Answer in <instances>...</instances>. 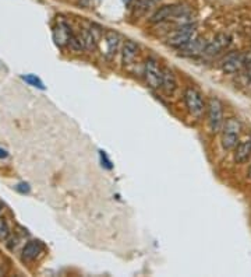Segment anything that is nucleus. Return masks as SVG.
Returning <instances> with one entry per match:
<instances>
[{
    "label": "nucleus",
    "instance_id": "nucleus-20",
    "mask_svg": "<svg viewBox=\"0 0 251 277\" xmlns=\"http://www.w3.org/2000/svg\"><path fill=\"white\" fill-rule=\"evenodd\" d=\"M21 78L24 81H27L28 84H31L32 87H36V88H41V90H45V85L42 83L39 78L34 76V74H25V76H21Z\"/></svg>",
    "mask_w": 251,
    "mask_h": 277
},
{
    "label": "nucleus",
    "instance_id": "nucleus-21",
    "mask_svg": "<svg viewBox=\"0 0 251 277\" xmlns=\"http://www.w3.org/2000/svg\"><path fill=\"white\" fill-rule=\"evenodd\" d=\"M15 189H17V191H18V192H20V193H28V192H29V191H31L29 185L24 184V182H22V184L17 185V186H15Z\"/></svg>",
    "mask_w": 251,
    "mask_h": 277
},
{
    "label": "nucleus",
    "instance_id": "nucleus-13",
    "mask_svg": "<svg viewBox=\"0 0 251 277\" xmlns=\"http://www.w3.org/2000/svg\"><path fill=\"white\" fill-rule=\"evenodd\" d=\"M251 157V140L247 139L244 142L239 143L235 147V161L237 164H244L246 161H249V158Z\"/></svg>",
    "mask_w": 251,
    "mask_h": 277
},
{
    "label": "nucleus",
    "instance_id": "nucleus-4",
    "mask_svg": "<svg viewBox=\"0 0 251 277\" xmlns=\"http://www.w3.org/2000/svg\"><path fill=\"white\" fill-rule=\"evenodd\" d=\"M184 102L187 107L188 112L195 116V118H201L204 112H207V104L204 101L202 94L198 90H195L193 87H187L184 90Z\"/></svg>",
    "mask_w": 251,
    "mask_h": 277
},
{
    "label": "nucleus",
    "instance_id": "nucleus-16",
    "mask_svg": "<svg viewBox=\"0 0 251 277\" xmlns=\"http://www.w3.org/2000/svg\"><path fill=\"white\" fill-rule=\"evenodd\" d=\"M153 4V0H137L135 1V6L132 8V17H141V15H144L149 10V8L152 7Z\"/></svg>",
    "mask_w": 251,
    "mask_h": 277
},
{
    "label": "nucleus",
    "instance_id": "nucleus-28",
    "mask_svg": "<svg viewBox=\"0 0 251 277\" xmlns=\"http://www.w3.org/2000/svg\"><path fill=\"white\" fill-rule=\"evenodd\" d=\"M0 275H1V268H0Z\"/></svg>",
    "mask_w": 251,
    "mask_h": 277
},
{
    "label": "nucleus",
    "instance_id": "nucleus-8",
    "mask_svg": "<svg viewBox=\"0 0 251 277\" xmlns=\"http://www.w3.org/2000/svg\"><path fill=\"white\" fill-rule=\"evenodd\" d=\"M230 45V36L228 34H218V35L209 41L205 46V50H204V55H208V56H215V55H219L223 49H226Z\"/></svg>",
    "mask_w": 251,
    "mask_h": 277
},
{
    "label": "nucleus",
    "instance_id": "nucleus-24",
    "mask_svg": "<svg viewBox=\"0 0 251 277\" xmlns=\"http://www.w3.org/2000/svg\"><path fill=\"white\" fill-rule=\"evenodd\" d=\"M247 179H250L251 181V164L249 165V170H247Z\"/></svg>",
    "mask_w": 251,
    "mask_h": 277
},
{
    "label": "nucleus",
    "instance_id": "nucleus-26",
    "mask_svg": "<svg viewBox=\"0 0 251 277\" xmlns=\"http://www.w3.org/2000/svg\"><path fill=\"white\" fill-rule=\"evenodd\" d=\"M130 1H131V0H126V3H127V4H128V3H130Z\"/></svg>",
    "mask_w": 251,
    "mask_h": 277
},
{
    "label": "nucleus",
    "instance_id": "nucleus-25",
    "mask_svg": "<svg viewBox=\"0 0 251 277\" xmlns=\"http://www.w3.org/2000/svg\"><path fill=\"white\" fill-rule=\"evenodd\" d=\"M249 76H250V78H251V67H249Z\"/></svg>",
    "mask_w": 251,
    "mask_h": 277
},
{
    "label": "nucleus",
    "instance_id": "nucleus-6",
    "mask_svg": "<svg viewBox=\"0 0 251 277\" xmlns=\"http://www.w3.org/2000/svg\"><path fill=\"white\" fill-rule=\"evenodd\" d=\"M145 83L151 88H160V81H162V67L158 63L156 59L148 57L144 63V70H142Z\"/></svg>",
    "mask_w": 251,
    "mask_h": 277
},
{
    "label": "nucleus",
    "instance_id": "nucleus-18",
    "mask_svg": "<svg viewBox=\"0 0 251 277\" xmlns=\"http://www.w3.org/2000/svg\"><path fill=\"white\" fill-rule=\"evenodd\" d=\"M67 45H69V48L73 52H76V53H83L84 50H85V46H84V42H83V38L81 36H77L76 34H70L69 39H67Z\"/></svg>",
    "mask_w": 251,
    "mask_h": 277
},
{
    "label": "nucleus",
    "instance_id": "nucleus-15",
    "mask_svg": "<svg viewBox=\"0 0 251 277\" xmlns=\"http://www.w3.org/2000/svg\"><path fill=\"white\" fill-rule=\"evenodd\" d=\"M70 34H71V28L67 25V22H59L57 27L53 31V36H55L56 43L59 45H63V43H67V39H69Z\"/></svg>",
    "mask_w": 251,
    "mask_h": 277
},
{
    "label": "nucleus",
    "instance_id": "nucleus-9",
    "mask_svg": "<svg viewBox=\"0 0 251 277\" xmlns=\"http://www.w3.org/2000/svg\"><path fill=\"white\" fill-rule=\"evenodd\" d=\"M207 43L208 42H207L204 38L195 36L191 42H188L186 46H183V48H181V55H183V56H188V57L198 56V55L204 53Z\"/></svg>",
    "mask_w": 251,
    "mask_h": 277
},
{
    "label": "nucleus",
    "instance_id": "nucleus-11",
    "mask_svg": "<svg viewBox=\"0 0 251 277\" xmlns=\"http://www.w3.org/2000/svg\"><path fill=\"white\" fill-rule=\"evenodd\" d=\"M105 45H106V50H105V55L106 57H112L116 55V52L119 49V45H120V35H119L118 32H115V31H111V29H108L106 32H105Z\"/></svg>",
    "mask_w": 251,
    "mask_h": 277
},
{
    "label": "nucleus",
    "instance_id": "nucleus-17",
    "mask_svg": "<svg viewBox=\"0 0 251 277\" xmlns=\"http://www.w3.org/2000/svg\"><path fill=\"white\" fill-rule=\"evenodd\" d=\"M81 38H83L84 46H85V49L87 50H94L98 46V43H99V41L95 38V35H94V32L91 31V28L83 29Z\"/></svg>",
    "mask_w": 251,
    "mask_h": 277
},
{
    "label": "nucleus",
    "instance_id": "nucleus-27",
    "mask_svg": "<svg viewBox=\"0 0 251 277\" xmlns=\"http://www.w3.org/2000/svg\"><path fill=\"white\" fill-rule=\"evenodd\" d=\"M158 1H159V0H153V3H155V4H156V3H158Z\"/></svg>",
    "mask_w": 251,
    "mask_h": 277
},
{
    "label": "nucleus",
    "instance_id": "nucleus-12",
    "mask_svg": "<svg viewBox=\"0 0 251 277\" xmlns=\"http://www.w3.org/2000/svg\"><path fill=\"white\" fill-rule=\"evenodd\" d=\"M138 50H139V46L138 43L134 42L131 39H128V41H126L125 45H123V48H122V62L123 64H130L137 57L138 55Z\"/></svg>",
    "mask_w": 251,
    "mask_h": 277
},
{
    "label": "nucleus",
    "instance_id": "nucleus-2",
    "mask_svg": "<svg viewBox=\"0 0 251 277\" xmlns=\"http://www.w3.org/2000/svg\"><path fill=\"white\" fill-rule=\"evenodd\" d=\"M240 130H242V125L237 118L230 116L223 122V126L221 129V143L226 151L235 150V147L239 144Z\"/></svg>",
    "mask_w": 251,
    "mask_h": 277
},
{
    "label": "nucleus",
    "instance_id": "nucleus-5",
    "mask_svg": "<svg viewBox=\"0 0 251 277\" xmlns=\"http://www.w3.org/2000/svg\"><path fill=\"white\" fill-rule=\"evenodd\" d=\"M190 10L183 4H166L159 7L149 18L151 24H158V22L166 21V20H173L176 17H181V15L188 14Z\"/></svg>",
    "mask_w": 251,
    "mask_h": 277
},
{
    "label": "nucleus",
    "instance_id": "nucleus-10",
    "mask_svg": "<svg viewBox=\"0 0 251 277\" xmlns=\"http://www.w3.org/2000/svg\"><path fill=\"white\" fill-rule=\"evenodd\" d=\"M160 88L165 94L172 95L177 90V80L174 73L169 67H162V81H160Z\"/></svg>",
    "mask_w": 251,
    "mask_h": 277
},
{
    "label": "nucleus",
    "instance_id": "nucleus-22",
    "mask_svg": "<svg viewBox=\"0 0 251 277\" xmlns=\"http://www.w3.org/2000/svg\"><path fill=\"white\" fill-rule=\"evenodd\" d=\"M101 158H102V163H105V167L108 168V170H112L113 168V165H112L111 160L106 157V154H105V151H101Z\"/></svg>",
    "mask_w": 251,
    "mask_h": 277
},
{
    "label": "nucleus",
    "instance_id": "nucleus-3",
    "mask_svg": "<svg viewBox=\"0 0 251 277\" xmlns=\"http://www.w3.org/2000/svg\"><path fill=\"white\" fill-rule=\"evenodd\" d=\"M207 118L211 133H219L223 126V105L216 97H211L207 102Z\"/></svg>",
    "mask_w": 251,
    "mask_h": 277
},
{
    "label": "nucleus",
    "instance_id": "nucleus-23",
    "mask_svg": "<svg viewBox=\"0 0 251 277\" xmlns=\"http://www.w3.org/2000/svg\"><path fill=\"white\" fill-rule=\"evenodd\" d=\"M7 156H8V153H7V150L0 149V160H3V158H6Z\"/></svg>",
    "mask_w": 251,
    "mask_h": 277
},
{
    "label": "nucleus",
    "instance_id": "nucleus-14",
    "mask_svg": "<svg viewBox=\"0 0 251 277\" xmlns=\"http://www.w3.org/2000/svg\"><path fill=\"white\" fill-rule=\"evenodd\" d=\"M42 252V244L39 241H29L22 249V261L31 262Z\"/></svg>",
    "mask_w": 251,
    "mask_h": 277
},
{
    "label": "nucleus",
    "instance_id": "nucleus-19",
    "mask_svg": "<svg viewBox=\"0 0 251 277\" xmlns=\"http://www.w3.org/2000/svg\"><path fill=\"white\" fill-rule=\"evenodd\" d=\"M10 237H11V231H10L8 224L3 217H0V241L6 242Z\"/></svg>",
    "mask_w": 251,
    "mask_h": 277
},
{
    "label": "nucleus",
    "instance_id": "nucleus-1",
    "mask_svg": "<svg viewBox=\"0 0 251 277\" xmlns=\"http://www.w3.org/2000/svg\"><path fill=\"white\" fill-rule=\"evenodd\" d=\"M197 36V25L194 22H190L186 25H181L179 28L170 31L166 36V43L172 48L181 49L188 42H191Z\"/></svg>",
    "mask_w": 251,
    "mask_h": 277
},
{
    "label": "nucleus",
    "instance_id": "nucleus-7",
    "mask_svg": "<svg viewBox=\"0 0 251 277\" xmlns=\"http://www.w3.org/2000/svg\"><path fill=\"white\" fill-rule=\"evenodd\" d=\"M244 57H246V53L230 52L221 60V69H222L223 73L233 74L244 66Z\"/></svg>",
    "mask_w": 251,
    "mask_h": 277
}]
</instances>
